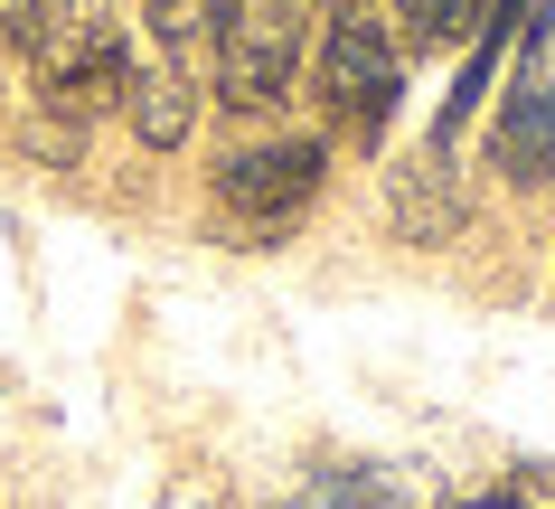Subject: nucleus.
Wrapping results in <instances>:
<instances>
[{
  "mask_svg": "<svg viewBox=\"0 0 555 509\" xmlns=\"http://www.w3.org/2000/svg\"><path fill=\"white\" fill-rule=\"evenodd\" d=\"M490 161L508 180H555V76H518L508 114L490 132Z\"/></svg>",
  "mask_w": 555,
  "mask_h": 509,
  "instance_id": "5",
  "label": "nucleus"
},
{
  "mask_svg": "<svg viewBox=\"0 0 555 509\" xmlns=\"http://www.w3.org/2000/svg\"><path fill=\"white\" fill-rule=\"evenodd\" d=\"M321 142H263V151H227L217 170V208L245 227V237H283L311 199H321Z\"/></svg>",
  "mask_w": 555,
  "mask_h": 509,
  "instance_id": "3",
  "label": "nucleus"
},
{
  "mask_svg": "<svg viewBox=\"0 0 555 509\" xmlns=\"http://www.w3.org/2000/svg\"><path fill=\"white\" fill-rule=\"evenodd\" d=\"M38 58V94L57 104V114H104V104H122L132 94V48H122L104 20H48V29L29 38Z\"/></svg>",
  "mask_w": 555,
  "mask_h": 509,
  "instance_id": "2",
  "label": "nucleus"
},
{
  "mask_svg": "<svg viewBox=\"0 0 555 509\" xmlns=\"http://www.w3.org/2000/svg\"><path fill=\"white\" fill-rule=\"evenodd\" d=\"M405 10L414 48H452V38H470V20H480V0H396Z\"/></svg>",
  "mask_w": 555,
  "mask_h": 509,
  "instance_id": "10",
  "label": "nucleus"
},
{
  "mask_svg": "<svg viewBox=\"0 0 555 509\" xmlns=\"http://www.w3.org/2000/svg\"><path fill=\"white\" fill-rule=\"evenodd\" d=\"M122 104H132V132H142L151 151H179V142H189V86H179V76H132Z\"/></svg>",
  "mask_w": 555,
  "mask_h": 509,
  "instance_id": "8",
  "label": "nucleus"
},
{
  "mask_svg": "<svg viewBox=\"0 0 555 509\" xmlns=\"http://www.w3.org/2000/svg\"><path fill=\"white\" fill-rule=\"evenodd\" d=\"M293 58H301L293 20H245V10H235L227 29H217V94H227L235 114L283 104V86H293Z\"/></svg>",
  "mask_w": 555,
  "mask_h": 509,
  "instance_id": "4",
  "label": "nucleus"
},
{
  "mask_svg": "<svg viewBox=\"0 0 555 509\" xmlns=\"http://www.w3.org/2000/svg\"><path fill=\"white\" fill-rule=\"evenodd\" d=\"M386 217H396V237L442 245L452 227H462V189H452V161H424V170H405V180L386 189Z\"/></svg>",
  "mask_w": 555,
  "mask_h": 509,
  "instance_id": "6",
  "label": "nucleus"
},
{
  "mask_svg": "<svg viewBox=\"0 0 555 509\" xmlns=\"http://www.w3.org/2000/svg\"><path fill=\"white\" fill-rule=\"evenodd\" d=\"M151 10V29L170 38V48H198V38H217L235 20V0H142Z\"/></svg>",
  "mask_w": 555,
  "mask_h": 509,
  "instance_id": "9",
  "label": "nucleus"
},
{
  "mask_svg": "<svg viewBox=\"0 0 555 509\" xmlns=\"http://www.w3.org/2000/svg\"><path fill=\"white\" fill-rule=\"evenodd\" d=\"M57 10H66V0H0V29H10V38H38Z\"/></svg>",
  "mask_w": 555,
  "mask_h": 509,
  "instance_id": "11",
  "label": "nucleus"
},
{
  "mask_svg": "<svg viewBox=\"0 0 555 509\" xmlns=\"http://www.w3.org/2000/svg\"><path fill=\"white\" fill-rule=\"evenodd\" d=\"M396 94H405V66H396V38L367 20V10H339L321 38V104L339 123V142H386L396 123Z\"/></svg>",
  "mask_w": 555,
  "mask_h": 509,
  "instance_id": "1",
  "label": "nucleus"
},
{
  "mask_svg": "<svg viewBox=\"0 0 555 509\" xmlns=\"http://www.w3.org/2000/svg\"><path fill=\"white\" fill-rule=\"evenodd\" d=\"M405 500V481L386 472V462H330L311 491H293V500H273V509H396Z\"/></svg>",
  "mask_w": 555,
  "mask_h": 509,
  "instance_id": "7",
  "label": "nucleus"
}]
</instances>
